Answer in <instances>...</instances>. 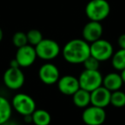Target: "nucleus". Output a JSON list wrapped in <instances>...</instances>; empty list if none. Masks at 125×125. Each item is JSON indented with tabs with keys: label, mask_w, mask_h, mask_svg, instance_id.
Segmentation results:
<instances>
[{
	"label": "nucleus",
	"mask_w": 125,
	"mask_h": 125,
	"mask_svg": "<svg viewBox=\"0 0 125 125\" xmlns=\"http://www.w3.org/2000/svg\"><path fill=\"white\" fill-rule=\"evenodd\" d=\"M117 44L120 49H124L125 50V33H123L118 37Z\"/></svg>",
	"instance_id": "obj_23"
},
{
	"label": "nucleus",
	"mask_w": 125,
	"mask_h": 125,
	"mask_svg": "<svg viewBox=\"0 0 125 125\" xmlns=\"http://www.w3.org/2000/svg\"><path fill=\"white\" fill-rule=\"evenodd\" d=\"M120 75H121V76H122L123 83H125V69L122 70V71H120Z\"/></svg>",
	"instance_id": "obj_26"
},
{
	"label": "nucleus",
	"mask_w": 125,
	"mask_h": 125,
	"mask_svg": "<svg viewBox=\"0 0 125 125\" xmlns=\"http://www.w3.org/2000/svg\"><path fill=\"white\" fill-rule=\"evenodd\" d=\"M16 60L17 61L20 68H28L33 64L37 58V54L34 46L26 45L17 48L16 53Z\"/></svg>",
	"instance_id": "obj_9"
},
{
	"label": "nucleus",
	"mask_w": 125,
	"mask_h": 125,
	"mask_svg": "<svg viewBox=\"0 0 125 125\" xmlns=\"http://www.w3.org/2000/svg\"><path fill=\"white\" fill-rule=\"evenodd\" d=\"M39 78L46 85H52L60 78L59 69L52 62H45L39 70Z\"/></svg>",
	"instance_id": "obj_10"
},
{
	"label": "nucleus",
	"mask_w": 125,
	"mask_h": 125,
	"mask_svg": "<svg viewBox=\"0 0 125 125\" xmlns=\"http://www.w3.org/2000/svg\"><path fill=\"white\" fill-rule=\"evenodd\" d=\"M3 37H4V33H3L2 28H0V42H1V40H3Z\"/></svg>",
	"instance_id": "obj_27"
},
{
	"label": "nucleus",
	"mask_w": 125,
	"mask_h": 125,
	"mask_svg": "<svg viewBox=\"0 0 125 125\" xmlns=\"http://www.w3.org/2000/svg\"><path fill=\"white\" fill-rule=\"evenodd\" d=\"M78 81L81 88L91 93L102 86L103 76L99 70H84L79 75Z\"/></svg>",
	"instance_id": "obj_5"
},
{
	"label": "nucleus",
	"mask_w": 125,
	"mask_h": 125,
	"mask_svg": "<svg viewBox=\"0 0 125 125\" xmlns=\"http://www.w3.org/2000/svg\"><path fill=\"white\" fill-rule=\"evenodd\" d=\"M123 82L121 75L117 72H111L103 77L102 86L108 89L110 92L120 90L123 87Z\"/></svg>",
	"instance_id": "obj_14"
},
{
	"label": "nucleus",
	"mask_w": 125,
	"mask_h": 125,
	"mask_svg": "<svg viewBox=\"0 0 125 125\" xmlns=\"http://www.w3.org/2000/svg\"><path fill=\"white\" fill-rule=\"evenodd\" d=\"M12 42L14 45L17 48L28 45V38H27V33L23 32H16L12 38Z\"/></svg>",
	"instance_id": "obj_21"
},
{
	"label": "nucleus",
	"mask_w": 125,
	"mask_h": 125,
	"mask_svg": "<svg viewBox=\"0 0 125 125\" xmlns=\"http://www.w3.org/2000/svg\"><path fill=\"white\" fill-rule=\"evenodd\" d=\"M52 122V116L44 109H36L32 113V123L34 125H49Z\"/></svg>",
	"instance_id": "obj_16"
},
{
	"label": "nucleus",
	"mask_w": 125,
	"mask_h": 125,
	"mask_svg": "<svg viewBox=\"0 0 125 125\" xmlns=\"http://www.w3.org/2000/svg\"><path fill=\"white\" fill-rule=\"evenodd\" d=\"M111 6L106 0H91L85 7V13L90 21H102L108 17Z\"/></svg>",
	"instance_id": "obj_2"
},
{
	"label": "nucleus",
	"mask_w": 125,
	"mask_h": 125,
	"mask_svg": "<svg viewBox=\"0 0 125 125\" xmlns=\"http://www.w3.org/2000/svg\"><path fill=\"white\" fill-rule=\"evenodd\" d=\"M110 104L116 108H122L125 106V93L121 90L111 92Z\"/></svg>",
	"instance_id": "obj_19"
},
{
	"label": "nucleus",
	"mask_w": 125,
	"mask_h": 125,
	"mask_svg": "<svg viewBox=\"0 0 125 125\" xmlns=\"http://www.w3.org/2000/svg\"><path fill=\"white\" fill-rule=\"evenodd\" d=\"M12 108L21 116L32 115L36 110V103L34 99L28 94L20 93L13 97L11 102Z\"/></svg>",
	"instance_id": "obj_4"
},
{
	"label": "nucleus",
	"mask_w": 125,
	"mask_h": 125,
	"mask_svg": "<svg viewBox=\"0 0 125 125\" xmlns=\"http://www.w3.org/2000/svg\"><path fill=\"white\" fill-rule=\"evenodd\" d=\"M61 52L66 62L79 64L90 56V44L83 39H73L65 44Z\"/></svg>",
	"instance_id": "obj_1"
},
{
	"label": "nucleus",
	"mask_w": 125,
	"mask_h": 125,
	"mask_svg": "<svg viewBox=\"0 0 125 125\" xmlns=\"http://www.w3.org/2000/svg\"><path fill=\"white\" fill-rule=\"evenodd\" d=\"M111 64L112 67L117 71H122L125 69V50L119 49L114 52L111 57Z\"/></svg>",
	"instance_id": "obj_18"
},
{
	"label": "nucleus",
	"mask_w": 125,
	"mask_h": 125,
	"mask_svg": "<svg viewBox=\"0 0 125 125\" xmlns=\"http://www.w3.org/2000/svg\"><path fill=\"white\" fill-rule=\"evenodd\" d=\"M111 94V92H110L103 86H100L90 93L91 104L104 109L110 104Z\"/></svg>",
	"instance_id": "obj_13"
},
{
	"label": "nucleus",
	"mask_w": 125,
	"mask_h": 125,
	"mask_svg": "<svg viewBox=\"0 0 125 125\" xmlns=\"http://www.w3.org/2000/svg\"><path fill=\"white\" fill-rule=\"evenodd\" d=\"M34 48L37 57L45 61L53 60L61 52L58 43L51 39H43Z\"/></svg>",
	"instance_id": "obj_3"
},
{
	"label": "nucleus",
	"mask_w": 125,
	"mask_h": 125,
	"mask_svg": "<svg viewBox=\"0 0 125 125\" xmlns=\"http://www.w3.org/2000/svg\"><path fill=\"white\" fill-rule=\"evenodd\" d=\"M4 83L8 88L11 90L20 89L25 82V75L21 71V68L10 67L4 74Z\"/></svg>",
	"instance_id": "obj_8"
},
{
	"label": "nucleus",
	"mask_w": 125,
	"mask_h": 125,
	"mask_svg": "<svg viewBox=\"0 0 125 125\" xmlns=\"http://www.w3.org/2000/svg\"><path fill=\"white\" fill-rule=\"evenodd\" d=\"M1 125H18V124L16 123V122H14V121H10V119L9 121L5 122V123H3V124H1Z\"/></svg>",
	"instance_id": "obj_25"
},
{
	"label": "nucleus",
	"mask_w": 125,
	"mask_h": 125,
	"mask_svg": "<svg viewBox=\"0 0 125 125\" xmlns=\"http://www.w3.org/2000/svg\"><path fill=\"white\" fill-rule=\"evenodd\" d=\"M10 67H12V68H20L19 64H18V62H17V61L16 60V58L13 59V60H11Z\"/></svg>",
	"instance_id": "obj_24"
},
{
	"label": "nucleus",
	"mask_w": 125,
	"mask_h": 125,
	"mask_svg": "<svg viewBox=\"0 0 125 125\" xmlns=\"http://www.w3.org/2000/svg\"><path fill=\"white\" fill-rule=\"evenodd\" d=\"M82 39L91 44L101 39L103 34V27L99 21H90L83 27L82 32Z\"/></svg>",
	"instance_id": "obj_12"
},
{
	"label": "nucleus",
	"mask_w": 125,
	"mask_h": 125,
	"mask_svg": "<svg viewBox=\"0 0 125 125\" xmlns=\"http://www.w3.org/2000/svg\"><path fill=\"white\" fill-rule=\"evenodd\" d=\"M72 98L74 104L78 108L84 109L91 104L90 92L84 90L81 87L72 95Z\"/></svg>",
	"instance_id": "obj_15"
},
{
	"label": "nucleus",
	"mask_w": 125,
	"mask_h": 125,
	"mask_svg": "<svg viewBox=\"0 0 125 125\" xmlns=\"http://www.w3.org/2000/svg\"><path fill=\"white\" fill-rule=\"evenodd\" d=\"M99 63H100V62L97 60L95 57H92L91 55L82 62V64L84 66V70H99Z\"/></svg>",
	"instance_id": "obj_22"
},
{
	"label": "nucleus",
	"mask_w": 125,
	"mask_h": 125,
	"mask_svg": "<svg viewBox=\"0 0 125 125\" xmlns=\"http://www.w3.org/2000/svg\"><path fill=\"white\" fill-rule=\"evenodd\" d=\"M82 119L86 125H102L105 122L106 112L104 108L90 104L84 108Z\"/></svg>",
	"instance_id": "obj_7"
},
{
	"label": "nucleus",
	"mask_w": 125,
	"mask_h": 125,
	"mask_svg": "<svg viewBox=\"0 0 125 125\" xmlns=\"http://www.w3.org/2000/svg\"><path fill=\"white\" fill-rule=\"evenodd\" d=\"M57 84L59 92L67 96H72L80 88L78 78L70 75L60 76Z\"/></svg>",
	"instance_id": "obj_11"
},
{
	"label": "nucleus",
	"mask_w": 125,
	"mask_h": 125,
	"mask_svg": "<svg viewBox=\"0 0 125 125\" xmlns=\"http://www.w3.org/2000/svg\"><path fill=\"white\" fill-rule=\"evenodd\" d=\"M12 115V105L6 98L0 96V125L9 121Z\"/></svg>",
	"instance_id": "obj_17"
},
{
	"label": "nucleus",
	"mask_w": 125,
	"mask_h": 125,
	"mask_svg": "<svg viewBox=\"0 0 125 125\" xmlns=\"http://www.w3.org/2000/svg\"><path fill=\"white\" fill-rule=\"evenodd\" d=\"M114 50L112 45L106 40L99 39L90 44V55L99 62L111 59Z\"/></svg>",
	"instance_id": "obj_6"
},
{
	"label": "nucleus",
	"mask_w": 125,
	"mask_h": 125,
	"mask_svg": "<svg viewBox=\"0 0 125 125\" xmlns=\"http://www.w3.org/2000/svg\"><path fill=\"white\" fill-rule=\"evenodd\" d=\"M27 38H28V45L32 46H36L42 40H43V35L41 32L38 29H31L27 33Z\"/></svg>",
	"instance_id": "obj_20"
}]
</instances>
